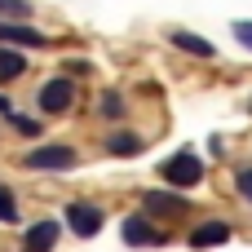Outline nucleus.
I'll return each instance as SVG.
<instances>
[{
	"label": "nucleus",
	"mask_w": 252,
	"mask_h": 252,
	"mask_svg": "<svg viewBox=\"0 0 252 252\" xmlns=\"http://www.w3.org/2000/svg\"><path fill=\"white\" fill-rule=\"evenodd\" d=\"M35 106H40L44 115H66V111L75 106V80H71V75H53V80H44L40 93H35Z\"/></svg>",
	"instance_id": "obj_1"
},
{
	"label": "nucleus",
	"mask_w": 252,
	"mask_h": 252,
	"mask_svg": "<svg viewBox=\"0 0 252 252\" xmlns=\"http://www.w3.org/2000/svg\"><path fill=\"white\" fill-rule=\"evenodd\" d=\"M31 173H66L80 164V151L75 146H35L27 159H22Z\"/></svg>",
	"instance_id": "obj_2"
},
{
	"label": "nucleus",
	"mask_w": 252,
	"mask_h": 252,
	"mask_svg": "<svg viewBox=\"0 0 252 252\" xmlns=\"http://www.w3.org/2000/svg\"><path fill=\"white\" fill-rule=\"evenodd\" d=\"M159 173H164V182H168L173 190H186V186H199V182H204V164H199L190 151H177V155H168Z\"/></svg>",
	"instance_id": "obj_3"
},
{
	"label": "nucleus",
	"mask_w": 252,
	"mask_h": 252,
	"mask_svg": "<svg viewBox=\"0 0 252 252\" xmlns=\"http://www.w3.org/2000/svg\"><path fill=\"white\" fill-rule=\"evenodd\" d=\"M102 208L97 204H84V199H75V204H66V226H71V235H80V239H93L97 230H102Z\"/></svg>",
	"instance_id": "obj_4"
},
{
	"label": "nucleus",
	"mask_w": 252,
	"mask_h": 252,
	"mask_svg": "<svg viewBox=\"0 0 252 252\" xmlns=\"http://www.w3.org/2000/svg\"><path fill=\"white\" fill-rule=\"evenodd\" d=\"M142 204H146V213H155V217H182V213H190V199H186L182 190H146Z\"/></svg>",
	"instance_id": "obj_5"
},
{
	"label": "nucleus",
	"mask_w": 252,
	"mask_h": 252,
	"mask_svg": "<svg viewBox=\"0 0 252 252\" xmlns=\"http://www.w3.org/2000/svg\"><path fill=\"white\" fill-rule=\"evenodd\" d=\"M58 235H62L58 221H35V226L27 230V239H22V252H53Z\"/></svg>",
	"instance_id": "obj_6"
},
{
	"label": "nucleus",
	"mask_w": 252,
	"mask_h": 252,
	"mask_svg": "<svg viewBox=\"0 0 252 252\" xmlns=\"http://www.w3.org/2000/svg\"><path fill=\"white\" fill-rule=\"evenodd\" d=\"M120 230H124V244H133V248H142V244H151V248L164 244V235H155V226H151L146 217H124Z\"/></svg>",
	"instance_id": "obj_7"
},
{
	"label": "nucleus",
	"mask_w": 252,
	"mask_h": 252,
	"mask_svg": "<svg viewBox=\"0 0 252 252\" xmlns=\"http://www.w3.org/2000/svg\"><path fill=\"white\" fill-rule=\"evenodd\" d=\"M230 235H235L230 221H204V226L190 230V248H217V244H226Z\"/></svg>",
	"instance_id": "obj_8"
},
{
	"label": "nucleus",
	"mask_w": 252,
	"mask_h": 252,
	"mask_svg": "<svg viewBox=\"0 0 252 252\" xmlns=\"http://www.w3.org/2000/svg\"><path fill=\"white\" fill-rule=\"evenodd\" d=\"M168 44H177V49L190 53V58H217L213 40H204V35H195V31H168Z\"/></svg>",
	"instance_id": "obj_9"
},
{
	"label": "nucleus",
	"mask_w": 252,
	"mask_h": 252,
	"mask_svg": "<svg viewBox=\"0 0 252 252\" xmlns=\"http://www.w3.org/2000/svg\"><path fill=\"white\" fill-rule=\"evenodd\" d=\"M0 40H9V44H27V49H31V44H35V49L44 44V35H40L35 27H22V22H0Z\"/></svg>",
	"instance_id": "obj_10"
},
{
	"label": "nucleus",
	"mask_w": 252,
	"mask_h": 252,
	"mask_svg": "<svg viewBox=\"0 0 252 252\" xmlns=\"http://www.w3.org/2000/svg\"><path fill=\"white\" fill-rule=\"evenodd\" d=\"M22 71H27L22 49H0V80H18Z\"/></svg>",
	"instance_id": "obj_11"
},
{
	"label": "nucleus",
	"mask_w": 252,
	"mask_h": 252,
	"mask_svg": "<svg viewBox=\"0 0 252 252\" xmlns=\"http://www.w3.org/2000/svg\"><path fill=\"white\" fill-rule=\"evenodd\" d=\"M106 151H111V155H137V151H142V137H137V133H111V137H106Z\"/></svg>",
	"instance_id": "obj_12"
},
{
	"label": "nucleus",
	"mask_w": 252,
	"mask_h": 252,
	"mask_svg": "<svg viewBox=\"0 0 252 252\" xmlns=\"http://www.w3.org/2000/svg\"><path fill=\"white\" fill-rule=\"evenodd\" d=\"M0 221H4V226L18 221V204H13V190H9V186H0Z\"/></svg>",
	"instance_id": "obj_13"
},
{
	"label": "nucleus",
	"mask_w": 252,
	"mask_h": 252,
	"mask_svg": "<svg viewBox=\"0 0 252 252\" xmlns=\"http://www.w3.org/2000/svg\"><path fill=\"white\" fill-rule=\"evenodd\" d=\"M0 13H9V18H31V0H0Z\"/></svg>",
	"instance_id": "obj_14"
},
{
	"label": "nucleus",
	"mask_w": 252,
	"mask_h": 252,
	"mask_svg": "<svg viewBox=\"0 0 252 252\" xmlns=\"http://www.w3.org/2000/svg\"><path fill=\"white\" fill-rule=\"evenodd\" d=\"M102 115H111V120H120V115H124V102H120V93H102Z\"/></svg>",
	"instance_id": "obj_15"
},
{
	"label": "nucleus",
	"mask_w": 252,
	"mask_h": 252,
	"mask_svg": "<svg viewBox=\"0 0 252 252\" xmlns=\"http://www.w3.org/2000/svg\"><path fill=\"white\" fill-rule=\"evenodd\" d=\"M9 124H13V128H18V133H27V137H35V133H40V124H35V120H31V115H18V111H13V115H9Z\"/></svg>",
	"instance_id": "obj_16"
},
{
	"label": "nucleus",
	"mask_w": 252,
	"mask_h": 252,
	"mask_svg": "<svg viewBox=\"0 0 252 252\" xmlns=\"http://www.w3.org/2000/svg\"><path fill=\"white\" fill-rule=\"evenodd\" d=\"M235 40H239V44L252 53V22H235Z\"/></svg>",
	"instance_id": "obj_17"
},
{
	"label": "nucleus",
	"mask_w": 252,
	"mask_h": 252,
	"mask_svg": "<svg viewBox=\"0 0 252 252\" xmlns=\"http://www.w3.org/2000/svg\"><path fill=\"white\" fill-rule=\"evenodd\" d=\"M235 186L248 195V204H252V168H239V173H235Z\"/></svg>",
	"instance_id": "obj_18"
},
{
	"label": "nucleus",
	"mask_w": 252,
	"mask_h": 252,
	"mask_svg": "<svg viewBox=\"0 0 252 252\" xmlns=\"http://www.w3.org/2000/svg\"><path fill=\"white\" fill-rule=\"evenodd\" d=\"M0 115H4V120H9V115H13V102H9V97H4V93H0Z\"/></svg>",
	"instance_id": "obj_19"
}]
</instances>
